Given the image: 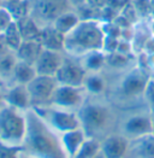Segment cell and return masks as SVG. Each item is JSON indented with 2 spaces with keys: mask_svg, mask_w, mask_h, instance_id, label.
I'll return each mask as SVG.
<instances>
[{
  "mask_svg": "<svg viewBox=\"0 0 154 158\" xmlns=\"http://www.w3.org/2000/svg\"><path fill=\"white\" fill-rule=\"evenodd\" d=\"M79 21L81 19H79V17L76 13V11L75 10H70V11L64 12L62 16H59L55 19V22L53 23V27L58 31H60L62 34L66 35L69 31H71L78 24Z\"/></svg>",
  "mask_w": 154,
  "mask_h": 158,
  "instance_id": "cell-20",
  "label": "cell"
},
{
  "mask_svg": "<svg viewBox=\"0 0 154 158\" xmlns=\"http://www.w3.org/2000/svg\"><path fill=\"white\" fill-rule=\"evenodd\" d=\"M148 80L149 77L143 70L141 69L132 70L122 82V87H120L122 93L127 97H137L140 94H143Z\"/></svg>",
  "mask_w": 154,
  "mask_h": 158,
  "instance_id": "cell-11",
  "label": "cell"
},
{
  "mask_svg": "<svg viewBox=\"0 0 154 158\" xmlns=\"http://www.w3.org/2000/svg\"><path fill=\"white\" fill-rule=\"evenodd\" d=\"M84 86L90 93L98 94L105 89V81L100 75H91L89 77H86Z\"/></svg>",
  "mask_w": 154,
  "mask_h": 158,
  "instance_id": "cell-28",
  "label": "cell"
},
{
  "mask_svg": "<svg viewBox=\"0 0 154 158\" xmlns=\"http://www.w3.org/2000/svg\"><path fill=\"white\" fill-rule=\"evenodd\" d=\"M69 2H70V5H71V7L74 9V10H76L78 7H81L82 5H84L86 2H87V0H67Z\"/></svg>",
  "mask_w": 154,
  "mask_h": 158,
  "instance_id": "cell-38",
  "label": "cell"
},
{
  "mask_svg": "<svg viewBox=\"0 0 154 158\" xmlns=\"http://www.w3.org/2000/svg\"><path fill=\"white\" fill-rule=\"evenodd\" d=\"M13 1H18V0H2V4H6V2H13Z\"/></svg>",
  "mask_w": 154,
  "mask_h": 158,
  "instance_id": "cell-42",
  "label": "cell"
},
{
  "mask_svg": "<svg viewBox=\"0 0 154 158\" xmlns=\"http://www.w3.org/2000/svg\"><path fill=\"white\" fill-rule=\"evenodd\" d=\"M12 22H14L12 16L4 6H1L0 7V34H2Z\"/></svg>",
  "mask_w": 154,
  "mask_h": 158,
  "instance_id": "cell-31",
  "label": "cell"
},
{
  "mask_svg": "<svg viewBox=\"0 0 154 158\" xmlns=\"http://www.w3.org/2000/svg\"><path fill=\"white\" fill-rule=\"evenodd\" d=\"M144 50L148 54H154V38H148L144 42Z\"/></svg>",
  "mask_w": 154,
  "mask_h": 158,
  "instance_id": "cell-36",
  "label": "cell"
},
{
  "mask_svg": "<svg viewBox=\"0 0 154 158\" xmlns=\"http://www.w3.org/2000/svg\"><path fill=\"white\" fill-rule=\"evenodd\" d=\"M19 33L22 35L23 41L26 40H38L41 35V28L38 26V23L30 17L26 16L24 18H21L16 21Z\"/></svg>",
  "mask_w": 154,
  "mask_h": 158,
  "instance_id": "cell-18",
  "label": "cell"
},
{
  "mask_svg": "<svg viewBox=\"0 0 154 158\" xmlns=\"http://www.w3.org/2000/svg\"><path fill=\"white\" fill-rule=\"evenodd\" d=\"M2 6L10 12L14 22L29 16L30 13V0H18L13 2H6L2 4Z\"/></svg>",
  "mask_w": 154,
  "mask_h": 158,
  "instance_id": "cell-23",
  "label": "cell"
},
{
  "mask_svg": "<svg viewBox=\"0 0 154 158\" xmlns=\"http://www.w3.org/2000/svg\"><path fill=\"white\" fill-rule=\"evenodd\" d=\"M83 100V91L82 87H74L66 85H58L52 95L51 104L59 107H76L82 104Z\"/></svg>",
  "mask_w": 154,
  "mask_h": 158,
  "instance_id": "cell-8",
  "label": "cell"
},
{
  "mask_svg": "<svg viewBox=\"0 0 154 158\" xmlns=\"http://www.w3.org/2000/svg\"><path fill=\"white\" fill-rule=\"evenodd\" d=\"M106 63V56L100 51H94L88 53L86 62H84V69H88L91 71L100 70L103 65Z\"/></svg>",
  "mask_w": 154,
  "mask_h": 158,
  "instance_id": "cell-26",
  "label": "cell"
},
{
  "mask_svg": "<svg viewBox=\"0 0 154 158\" xmlns=\"http://www.w3.org/2000/svg\"><path fill=\"white\" fill-rule=\"evenodd\" d=\"M36 75L38 73L33 64H29L22 60H17V64L14 66V71H13V81L16 83L28 85L31 80L35 79Z\"/></svg>",
  "mask_w": 154,
  "mask_h": 158,
  "instance_id": "cell-19",
  "label": "cell"
},
{
  "mask_svg": "<svg viewBox=\"0 0 154 158\" xmlns=\"http://www.w3.org/2000/svg\"><path fill=\"white\" fill-rule=\"evenodd\" d=\"M58 85L59 83L55 76L36 75L35 79L31 80L26 85L31 105L42 106L46 104H51L52 95L55 88L58 87Z\"/></svg>",
  "mask_w": 154,
  "mask_h": 158,
  "instance_id": "cell-6",
  "label": "cell"
},
{
  "mask_svg": "<svg viewBox=\"0 0 154 158\" xmlns=\"http://www.w3.org/2000/svg\"><path fill=\"white\" fill-rule=\"evenodd\" d=\"M5 102L12 107H16L18 110H26L31 105L30 103V95L28 92L26 85L16 83V86L11 87L6 94L4 95Z\"/></svg>",
  "mask_w": 154,
  "mask_h": 158,
  "instance_id": "cell-14",
  "label": "cell"
},
{
  "mask_svg": "<svg viewBox=\"0 0 154 158\" xmlns=\"http://www.w3.org/2000/svg\"><path fill=\"white\" fill-rule=\"evenodd\" d=\"M131 2H132L135 10L137 11L140 17H146L148 15H152L151 0H132Z\"/></svg>",
  "mask_w": 154,
  "mask_h": 158,
  "instance_id": "cell-30",
  "label": "cell"
},
{
  "mask_svg": "<svg viewBox=\"0 0 154 158\" xmlns=\"http://www.w3.org/2000/svg\"><path fill=\"white\" fill-rule=\"evenodd\" d=\"M100 146L101 144L98 140H95L94 138L86 139L84 143L82 144L79 150L75 153V156L72 158H93L100 151Z\"/></svg>",
  "mask_w": 154,
  "mask_h": 158,
  "instance_id": "cell-25",
  "label": "cell"
},
{
  "mask_svg": "<svg viewBox=\"0 0 154 158\" xmlns=\"http://www.w3.org/2000/svg\"><path fill=\"white\" fill-rule=\"evenodd\" d=\"M128 148V139L122 135H111L106 138L100 146V150L106 158H124Z\"/></svg>",
  "mask_w": 154,
  "mask_h": 158,
  "instance_id": "cell-13",
  "label": "cell"
},
{
  "mask_svg": "<svg viewBox=\"0 0 154 158\" xmlns=\"http://www.w3.org/2000/svg\"><path fill=\"white\" fill-rule=\"evenodd\" d=\"M9 51H11V50L9 48V46H7L6 41H5L4 35H2V34H0V56H1V54H4V53L9 52Z\"/></svg>",
  "mask_w": 154,
  "mask_h": 158,
  "instance_id": "cell-37",
  "label": "cell"
},
{
  "mask_svg": "<svg viewBox=\"0 0 154 158\" xmlns=\"http://www.w3.org/2000/svg\"><path fill=\"white\" fill-rule=\"evenodd\" d=\"M26 131V115L12 106L0 107V141L10 145H22Z\"/></svg>",
  "mask_w": 154,
  "mask_h": 158,
  "instance_id": "cell-3",
  "label": "cell"
},
{
  "mask_svg": "<svg viewBox=\"0 0 154 158\" xmlns=\"http://www.w3.org/2000/svg\"><path fill=\"white\" fill-rule=\"evenodd\" d=\"M24 152L23 145H10L0 141V158H21Z\"/></svg>",
  "mask_w": 154,
  "mask_h": 158,
  "instance_id": "cell-27",
  "label": "cell"
},
{
  "mask_svg": "<svg viewBox=\"0 0 154 158\" xmlns=\"http://www.w3.org/2000/svg\"><path fill=\"white\" fill-rule=\"evenodd\" d=\"M153 135H154V131H153Z\"/></svg>",
  "mask_w": 154,
  "mask_h": 158,
  "instance_id": "cell-47",
  "label": "cell"
},
{
  "mask_svg": "<svg viewBox=\"0 0 154 158\" xmlns=\"http://www.w3.org/2000/svg\"><path fill=\"white\" fill-rule=\"evenodd\" d=\"M38 41L41 42L43 48L60 52L62 50H64L65 35L58 31L53 26L45 27L41 29V35Z\"/></svg>",
  "mask_w": 154,
  "mask_h": 158,
  "instance_id": "cell-15",
  "label": "cell"
},
{
  "mask_svg": "<svg viewBox=\"0 0 154 158\" xmlns=\"http://www.w3.org/2000/svg\"><path fill=\"white\" fill-rule=\"evenodd\" d=\"M93 158H106V157L103 156V153L101 152V150H100V151H99V152H98V153H96Z\"/></svg>",
  "mask_w": 154,
  "mask_h": 158,
  "instance_id": "cell-39",
  "label": "cell"
},
{
  "mask_svg": "<svg viewBox=\"0 0 154 158\" xmlns=\"http://www.w3.org/2000/svg\"><path fill=\"white\" fill-rule=\"evenodd\" d=\"M84 140H86V133L83 132L82 128L63 133L62 141H63L65 151L67 152L69 157L72 158L75 156V153L79 150L82 144L84 143Z\"/></svg>",
  "mask_w": 154,
  "mask_h": 158,
  "instance_id": "cell-17",
  "label": "cell"
},
{
  "mask_svg": "<svg viewBox=\"0 0 154 158\" xmlns=\"http://www.w3.org/2000/svg\"><path fill=\"white\" fill-rule=\"evenodd\" d=\"M2 82H4V81L0 79V88H1V86H2Z\"/></svg>",
  "mask_w": 154,
  "mask_h": 158,
  "instance_id": "cell-43",
  "label": "cell"
},
{
  "mask_svg": "<svg viewBox=\"0 0 154 158\" xmlns=\"http://www.w3.org/2000/svg\"><path fill=\"white\" fill-rule=\"evenodd\" d=\"M87 77L86 69L72 60L64 59L60 68L55 74V79L59 85L82 87Z\"/></svg>",
  "mask_w": 154,
  "mask_h": 158,
  "instance_id": "cell-7",
  "label": "cell"
},
{
  "mask_svg": "<svg viewBox=\"0 0 154 158\" xmlns=\"http://www.w3.org/2000/svg\"><path fill=\"white\" fill-rule=\"evenodd\" d=\"M42 50L43 47L38 40H26L21 44V46L16 51V56L18 60L34 65Z\"/></svg>",
  "mask_w": 154,
  "mask_h": 158,
  "instance_id": "cell-16",
  "label": "cell"
},
{
  "mask_svg": "<svg viewBox=\"0 0 154 158\" xmlns=\"http://www.w3.org/2000/svg\"><path fill=\"white\" fill-rule=\"evenodd\" d=\"M26 158H31V157H26Z\"/></svg>",
  "mask_w": 154,
  "mask_h": 158,
  "instance_id": "cell-46",
  "label": "cell"
},
{
  "mask_svg": "<svg viewBox=\"0 0 154 158\" xmlns=\"http://www.w3.org/2000/svg\"><path fill=\"white\" fill-rule=\"evenodd\" d=\"M78 118L83 132L88 135H94L100 134L108 127L111 121V112L106 106L88 104L82 106L78 114Z\"/></svg>",
  "mask_w": 154,
  "mask_h": 158,
  "instance_id": "cell-5",
  "label": "cell"
},
{
  "mask_svg": "<svg viewBox=\"0 0 154 158\" xmlns=\"http://www.w3.org/2000/svg\"><path fill=\"white\" fill-rule=\"evenodd\" d=\"M153 131L154 121L144 115L132 116L124 123V133L132 139H140L142 136L153 134Z\"/></svg>",
  "mask_w": 154,
  "mask_h": 158,
  "instance_id": "cell-10",
  "label": "cell"
},
{
  "mask_svg": "<svg viewBox=\"0 0 154 158\" xmlns=\"http://www.w3.org/2000/svg\"><path fill=\"white\" fill-rule=\"evenodd\" d=\"M152 31H153V34H154V22H153V26H152Z\"/></svg>",
  "mask_w": 154,
  "mask_h": 158,
  "instance_id": "cell-44",
  "label": "cell"
},
{
  "mask_svg": "<svg viewBox=\"0 0 154 158\" xmlns=\"http://www.w3.org/2000/svg\"><path fill=\"white\" fill-rule=\"evenodd\" d=\"M106 63L113 68H122L129 63V56L120 52H112L106 57Z\"/></svg>",
  "mask_w": 154,
  "mask_h": 158,
  "instance_id": "cell-29",
  "label": "cell"
},
{
  "mask_svg": "<svg viewBox=\"0 0 154 158\" xmlns=\"http://www.w3.org/2000/svg\"><path fill=\"white\" fill-rule=\"evenodd\" d=\"M2 6V0H0V7Z\"/></svg>",
  "mask_w": 154,
  "mask_h": 158,
  "instance_id": "cell-45",
  "label": "cell"
},
{
  "mask_svg": "<svg viewBox=\"0 0 154 158\" xmlns=\"http://www.w3.org/2000/svg\"><path fill=\"white\" fill-rule=\"evenodd\" d=\"M130 2V0H106V5L115 11L119 13Z\"/></svg>",
  "mask_w": 154,
  "mask_h": 158,
  "instance_id": "cell-34",
  "label": "cell"
},
{
  "mask_svg": "<svg viewBox=\"0 0 154 158\" xmlns=\"http://www.w3.org/2000/svg\"><path fill=\"white\" fill-rule=\"evenodd\" d=\"M137 144H135L132 151L137 158H154V135L149 134L136 139Z\"/></svg>",
  "mask_w": 154,
  "mask_h": 158,
  "instance_id": "cell-22",
  "label": "cell"
},
{
  "mask_svg": "<svg viewBox=\"0 0 154 158\" xmlns=\"http://www.w3.org/2000/svg\"><path fill=\"white\" fill-rule=\"evenodd\" d=\"M87 4L98 10H101L106 6V0H87Z\"/></svg>",
  "mask_w": 154,
  "mask_h": 158,
  "instance_id": "cell-35",
  "label": "cell"
},
{
  "mask_svg": "<svg viewBox=\"0 0 154 158\" xmlns=\"http://www.w3.org/2000/svg\"><path fill=\"white\" fill-rule=\"evenodd\" d=\"M120 15H123L127 19H128L129 22L132 24V23H135L139 18H140V16H139V13H137V11L135 10V7H134V5H132V2L130 1L128 5L120 11Z\"/></svg>",
  "mask_w": 154,
  "mask_h": 158,
  "instance_id": "cell-32",
  "label": "cell"
},
{
  "mask_svg": "<svg viewBox=\"0 0 154 158\" xmlns=\"http://www.w3.org/2000/svg\"><path fill=\"white\" fill-rule=\"evenodd\" d=\"M17 60L16 52L13 51H9L0 56V79L2 81L13 80V71Z\"/></svg>",
  "mask_w": 154,
  "mask_h": 158,
  "instance_id": "cell-21",
  "label": "cell"
},
{
  "mask_svg": "<svg viewBox=\"0 0 154 158\" xmlns=\"http://www.w3.org/2000/svg\"><path fill=\"white\" fill-rule=\"evenodd\" d=\"M70 10L74 9L67 0H30L29 16L42 29L53 26L59 16Z\"/></svg>",
  "mask_w": 154,
  "mask_h": 158,
  "instance_id": "cell-4",
  "label": "cell"
},
{
  "mask_svg": "<svg viewBox=\"0 0 154 158\" xmlns=\"http://www.w3.org/2000/svg\"><path fill=\"white\" fill-rule=\"evenodd\" d=\"M2 35L5 38V41L9 46V48L13 52H16L18 50V47L21 46V44L23 42L22 35L19 33V29H18V26L16 22H12L7 27V29L2 33Z\"/></svg>",
  "mask_w": 154,
  "mask_h": 158,
  "instance_id": "cell-24",
  "label": "cell"
},
{
  "mask_svg": "<svg viewBox=\"0 0 154 158\" xmlns=\"http://www.w3.org/2000/svg\"><path fill=\"white\" fill-rule=\"evenodd\" d=\"M24 152L31 158H70L62 139H58L38 111H26Z\"/></svg>",
  "mask_w": 154,
  "mask_h": 158,
  "instance_id": "cell-1",
  "label": "cell"
},
{
  "mask_svg": "<svg viewBox=\"0 0 154 158\" xmlns=\"http://www.w3.org/2000/svg\"><path fill=\"white\" fill-rule=\"evenodd\" d=\"M151 11H152V15L154 16V0H151Z\"/></svg>",
  "mask_w": 154,
  "mask_h": 158,
  "instance_id": "cell-40",
  "label": "cell"
},
{
  "mask_svg": "<svg viewBox=\"0 0 154 158\" xmlns=\"http://www.w3.org/2000/svg\"><path fill=\"white\" fill-rule=\"evenodd\" d=\"M50 122L52 127L62 133L70 132L81 128L78 116L64 110H52L50 112Z\"/></svg>",
  "mask_w": 154,
  "mask_h": 158,
  "instance_id": "cell-12",
  "label": "cell"
},
{
  "mask_svg": "<svg viewBox=\"0 0 154 158\" xmlns=\"http://www.w3.org/2000/svg\"><path fill=\"white\" fill-rule=\"evenodd\" d=\"M63 57L59 51H52L43 48L40 53L38 60L35 62V70L38 75H45V76H55L58 69L63 63Z\"/></svg>",
  "mask_w": 154,
  "mask_h": 158,
  "instance_id": "cell-9",
  "label": "cell"
},
{
  "mask_svg": "<svg viewBox=\"0 0 154 158\" xmlns=\"http://www.w3.org/2000/svg\"><path fill=\"white\" fill-rule=\"evenodd\" d=\"M105 33L98 21H79L71 31L65 35L64 50L74 54L101 51Z\"/></svg>",
  "mask_w": 154,
  "mask_h": 158,
  "instance_id": "cell-2",
  "label": "cell"
},
{
  "mask_svg": "<svg viewBox=\"0 0 154 158\" xmlns=\"http://www.w3.org/2000/svg\"><path fill=\"white\" fill-rule=\"evenodd\" d=\"M2 102H5V98H4V95L0 93V107H1V104H2Z\"/></svg>",
  "mask_w": 154,
  "mask_h": 158,
  "instance_id": "cell-41",
  "label": "cell"
},
{
  "mask_svg": "<svg viewBox=\"0 0 154 158\" xmlns=\"http://www.w3.org/2000/svg\"><path fill=\"white\" fill-rule=\"evenodd\" d=\"M144 98L149 106L154 110V79H149L144 89Z\"/></svg>",
  "mask_w": 154,
  "mask_h": 158,
  "instance_id": "cell-33",
  "label": "cell"
}]
</instances>
